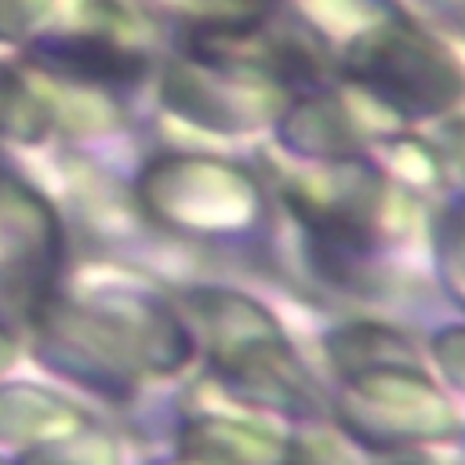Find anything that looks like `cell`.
<instances>
[{
    "instance_id": "obj_9",
    "label": "cell",
    "mask_w": 465,
    "mask_h": 465,
    "mask_svg": "<svg viewBox=\"0 0 465 465\" xmlns=\"http://www.w3.org/2000/svg\"><path fill=\"white\" fill-rule=\"evenodd\" d=\"M15 465H120V447L105 429L87 421L65 436L25 447Z\"/></svg>"
},
{
    "instance_id": "obj_4",
    "label": "cell",
    "mask_w": 465,
    "mask_h": 465,
    "mask_svg": "<svg viewBox=\"0 0 465 465\" xmlns=\"http://www.w3.org/2000/svg\"><path fill=\"white\" fill-rule=\"evenodd\" d=\"M145 203L182 232H240L254 218V185L243 171L214 160H163L142 185Z\"/></svg>"
},
{
    "instance_id": "obj_7",
    "label": "cell",
    "mask_w": 465,
    "mask_h": 465,
    "mask_svg": "<svg viewBox=\"0 0 465 465\" xmlns=\"http://www.w3.org/2000/svg\"><path fill=\"white\" fill-rule=\"evenodd\" d=\"M80 425H87V414L65 396L29 381L0 385V443L33 447V443L65 436Z\"/></svg>"
},
{
    "instance_id": "obj_12",
    "label": "cell",
    "mask_w": 465,
    "mask_h": 465,
    "mask_svg": "<svg viewBox=\"0 0 465 465\" xmlns=\"http://www.w3.org/2000/svg\"><path fill=\"white\" fill-rule=\"evenodd\" d=\"M447 262H465V218H458L454 229H450V254H447ZM454 291L465 298V269L454 272Z\"/></svg>"
},
{
    "instance_id": "obj_2",
    "label": "cell",
    "mask_w": 465,
    "mask_h": 465,
    "mask_svg": "<svg viewBox=\"0 0 465 465\" xmlns=\"http://www.w3.org/2000/svg\"><path fill=\"white\" fill-rule=\"evenodd\" d=\"M189 309L211 371L232 392L287 414H309L316 407V389L265 305L240 291L200 287L189 294Z\"/></svg>"
},
{
    "instance_id": "obj_5",
    "label": "cell",
    "mask_w": 465,
    "mask_h": 465,
    "mask_svg": "<svg viewBox=\"0 0 465 465\" xmlns=\"http://www.w3.org/2000/svg\"><path fill=\"white\" fill-rule=\"evenodd\" d=\"M58 269V229L40 200L0 182V287L33 316Z\"/></svg>"
},
{
    "instance_id": "obj_10",
    "label": "cell",
    "mask_w": 465,
    "mask_h": 465,
    "mask_svg": "<svg viewBox=\"0 0 465 465\" xmlns=\"http://www.w3.org/2000/svg\"><path fill=\"white\" fill-rule=\"evenodd\" d=\"M432 352L443 367V374L465 392V327H454V331H443L436 341H432Z\"/></svg>"
},
{
    "instance_id": "obj_14",
    "label": "cell",
    "mask_w": 465,
    "mask_h": 465,
    "mask_svg": "<svg viewBox=\"0 0 465 465\" xmlns=\"http://www.w3.org/2000/svg\"><path fill=\"white\" fill-rule=\"evenodd\" d=\"M171 465H178V461H171Z\"/></svg>"
},
{
    "instance_id": "obj_8",
    "label": "cell",
    "mask_w": 465,
    "mask_h": 465,
    "mask_svg": "<svg viewBox=\"0 0 465 465\" xmlns=\"http://www.w3.org/2000/svg\"><path fill=\"white\" fill-rule=\"evenodd\" d=\"M327 356L341 378L385 367V363H411V345L403 334L378 327V323H349L327 338Z\"/></svg>"
},
{
    "instance_id": "obj_3",
    "label": "cell",
    "mask_w": 465,
    "mask_h": 465,
    "mask_svg": "<svg viewBox=\"0 0 465 465\" xmlns=\"http://www.w3.org/2000/svg\"><path fill=\"white\" fill-rule=\"evenodd\" d=\"M334 414L371 450H403L458 436V414L414 363H385L341 378Z\"/></svg>"
},
{
    "instance_id": "obj_11",
    "label": "cell",
    "mask_w": 465,
    "mask_h": 465,
    "mask_svg": "<svg viewBox=\"0 0 465 465\" xmlns=\"http://www.w3.org/2000/svg\"><path fill=\"white\" fill-rule=\"evenodd\" d=\"M294 465H352L331 440H294Z\"/></svg>"
},
{
    "instance_id": "obj_13",
    "label": "cell",
    "mask_w": 465,
    "mask_h": 465,
    "mask_svg": "<svg viewBox=\"0 0 465 465\" xmlns=\"http://www.w3.org/2000/svg\"><path fill=\"white\" fill-rule=\"evenodd\" d=\"M15 356H18V341H15V334H11V331L0 323V374H4V371L15 363Z\"/></svg>"
},
{
    "instance_id": "obj_1",
    "label": "cell",
    "mask_w": 465,
    "mask_h": 465,
    "mask_svg": "<svg viewBox=\"0 0 465 465\" xmlns=\"http://www.w3.org/2000/svg\"><path fill=\"white\" fill-rule=\"evenodd\" d=\"M36 356L105 396H124L145 378H167L193 356V334L171 305L138 291L47 298L33 316Z\"/></svg>"
},
{
    "instance_id": "obj_6",
    "label": "cell",
    "mask_w": 465,
    "mask_h": 465,
    "mask_svg": "<svg viewBox=\"0 0 465 465\" xmlns=\"http://www.w3.org/2000/svg\"><path fill=\"white\" fill-rule=\"evenodd\" d=\"M178 465H294V440L236 418L203 414L182 425Z\"/></svg>"
}]
</instances>
